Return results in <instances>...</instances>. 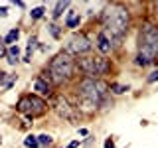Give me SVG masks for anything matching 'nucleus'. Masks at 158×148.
<instances>
[{
	"label": "nucleus",
	"instance_id": "f257e3e1",
	"mask_svg": "<svg viewBox=\"0 0 158 148\" xmlns=\"http://www.w3.org/2000/svg\"><path fill=\"white\" fill-rule=\"evenodd\" d=\"M103 22V34L109 38V42H121L128 32V10L123 4H111L105 8L101 16Z\"/></svg>",
	"mask_w": 158,
	"mask_h": 148
},
{
	"label": "nucleus",
	"instance_id": "4468645a",
	"mask_svg": "<svg viewBox=\"0 0 158 148\" xmlns=\"http://www.w3.org/2000/svg\"><path fill=\"white\" fill-rule=\"evenodd\" d=\"M18 38H20V30L14 28V30H10L8 36L4 38V43H8V47H10V46H14V42H18Z\"/></svg>",
	"mask_w": 158,
	"mask_h": 148
},
{
	"label": "nucleus",
	"instance_id": "f3484780",
	"mask_svg": "<svg viewBox=\"0 0 158 148\" xmlns=\"http://www.w3.org/2000/svg\"><path fill=\"white\" fill-rule=\"evenodd\" d=\"M44 12H46V8H44V6H38V8H34L32 12H30V16H32V20H38V18L44 16Z\"/></svg>",
	"mask_w": 158,
	"mask_h": 148
},
{
	"label": "nucleus",
	"instance_id": "0eeeda50",
	"mask_svg": "<svg viewBox=\"0 0 158 148\" xmlns=\"http://www.w3.org/2000/svg\"><path fill=\"white\" fill-rule=\"evenodd\" d=\"M53 107H56V113L61 118H65V121H69L71 125H75V121H77V109L69 105V101H67L65 97L59 95L56 99V105H53Z\"/></svg>",
	"mask_w": 158,
	"mask_h": 148
},
{
	"label": "nucleus",
	"instance_id": "dca6fc26",
	"mask_svg": "<svg viewBox=\"0 0 158 148\" xmlns=\"http://www.w3.org/2000/svg\"><path fill=\"white\" fill-rule=\"evenodd\" d=\"M69 6V2H57L56 4V8H53V18H59L63 14V10H65Z\"/></svg>",
	"mask_w": 158,
	"mask_h": 148
},
{
	"label": "nucleus",
	"instance_id": "6ab92c4d",
	"mask_svg": "<svg viewBox=\"0 0 158 148\" xmlns=\"http://www.w3.org/2000/svg\"><path fill=\"white\" fill-rule=\"evenodd\" d=\"M111 91H113V93H117V95H121V93H127V91H128V87H125V85H117V83H113V85H111Z\"/></svg>",
	"mask_w": 158,
	"mask_h": 148
},
{
	"label": "nucleus",
	"instance_id": "f03ea898",
	"mask_svg": "<svg viewBox=\"0 0 158 148\" xmlns=\"http://www.w3.org/2000/svg\"><path fill=\"white\" fill-rule=\"evenodd\" d=\"M109 85L103 81H95L91 77H85L77 87V107H81L83 111H93L99 105L105 103Z\"/></svg>",
	"mask_w": 158,
	"mask_h": 148
},
{
	"label": "nucleus",
	"instance_id": "412c9836",
	"mask_svg": "<svg viewBox=\"0 0 158 148\" xmlns=\"http://www.w3.org/2000/svg\"><path fill=\"white\" fill-rule=\"evenodd\" d=\"M148 81H150V83H154V81H158V71H154V73H150V75H148Z\"/></svg>",
	"mask_w": 158,
	"mask_h": 148
},
{
	"label": "nucleus",
	"instance_id": "4be33fe9",
	"mask_svg": "<svg viewBox=\"0 0 158 148\" xmlns=\"http://www.w3.org/2000/svg\"><path fill=\"white\" fill-rule=\"evenodd\" d=\"M105 148H115V142H113V138H107V140H105Z\"/></svg>",
	"mask_w": 158,
	"mask_h": 148
},
{
	"label": "nucleus",
	"instance_id": "5701e85b",
	"mask_svg": "<svg viewBox=\"0 0 158 148\" xmlns=\"http://www.w3.org/2000/svg\"><path fill=\"white\" fill-rule=\"evenodd\" d=\"M6 14H8V8H6V6H2V8H0V18H4Z\"/></svg>",
	"mask_w": 158,
	"mask_h": 148
},
{
	"label": "nucleus",
	"instance_id": "f8f14e48",
	"mask_svg": "<svg viewBox=\"0 0 158 148\" xmlns=\"http://www.w3.org/2000/svg\"><path fill=\"white\" fill-rule=\"evenodd\" d=\"M38 47V38L36 36H32L28 39V47H26V56H24V61H32V53H34V49Z\"/></svg>",
	"mask_w": 158,
	"mask_h": 148
},
{
	"label": "nucleus",
	"instance_id": "2eb2a0df",
	"mask_svg": "<svg viewBox=\"0 0 158 148\" xmlns=\"http://www.w3.org/2000/svg\"><path fill=\"white\" fill-rule=\"evenodd\" d=\"M24 146L26 148H40V142H38V136H26L24 138Z\"/></svg>",
	"mask_w": 158,
	"mask_h": 148
},
{
	"label": "nucleus",
	"instance_id": "6e6552de",
	"mask_svg": "<svg viewBox=\"0 0 158 148\" xmlns=\"http://www.w3.org/2000/svg\"><path fill=\"white\" fill-rule=\"evenodd\" d=\"M69 53H75V56H83V53H87L89 49H91V42H89V38L85 34H73V38L69 39Z\"/></svg>",
	"mask_w": 158,
	"mask_h": 148
},
{
	"label": "nucleus",
	"instance_id": "ddd939ff",
	"mask_svg": "<svg viewBox=\"0 0 158 148\" xmlns=\"http://www.w3.org/2000/svg\"><path fill=\"white\" fill-rule=\"evenodd\" d=\"M79 20H81L79 12L71 10V12L67 14V18H65V26H67V28H77V26H79Z\"/></svg>",
	"mask_w": 158,
	"mask_h": 148
},
{
	"label": "nucleus",
	"instance_id": "7ed1b4c3",
	"mask_svg": "<svg viewBox=\"0 0 158 148\" xmlns=\"http://www.w3.org/2000/svg\"><path fill=\"white\" fill-rule=\"evenodd\" d=\"M156 56H158V30L150 24H146L138 32L136 63L138 65H150V63L156 61Z\"/></svg>",
	"mask_w": 158,
	"mask_h": 148
},
{
	"label": "nucleus",
	"instance_id": "393cba45",
	"mask_svg": "<svg viewBox=\"0 0 158 148\" xmlns=\"http://www.w3.org/2000/svg\"><path fill=\"white\" fill-rule=\"evenodd\" d=\"M77 146H79V140H73V142H69L67 148H77Z\"/></svg>",
	"mask_w": 158,
	"mask_h": 148
},
{
	"label": "nucleus",
	"instance_id": "b1692460",
	"mask_svg": "<svg viewBox=\"0 0 158 148\" xmlns=\"http://www.w3.org/2000/svg\"><path fill=\"white\" fill-rule=\"evenodd\" d=\"M0 57H6V47L0 43Z\"/></svg>",
	"mask_w": 158,
	"mask_h": 148
},
{
	"label": "nucleus",
	"instance_id": "39448f33",
	"mask_svg": "<svg viewBox=\"0 0 158 148\" xmlns=\"http://www.w3.org/2000/svg\"><path fill=\"white\" fill-rule=\"evenodd\" d=\"M77 65L83 73H87V77L95 79L99 75H105L109 71V61L103 56H95V57H81L77 59Z\"/></svg>",
	"mask_w": 158,
	"mask_h": 148
},
{
	"label": "nucleus",
	"instance_id": "9b49d317",
	"mask_svg": "<svg viewBox=\"0 0 158 148\" xmlns=\"http://www.w3.org/2000/svg\"><path fill=\"white\" fill-rule=\"evenodd\" d=\"M6 59H8V63L10 65H16V63L20 61V47L14 43V46H10L6 49Z\"/></svg>",
	"mask_w": 158,
	"mask_h": 148
},
{
	"label": "nucleus",
	"instance_id": "a211bd4d",
	"mask_svg": "<svg viewBox=\"0 0 158 148\" xmlns=\"http://www.w3.org/2000/svg\"><path fill=\"white\" fill-rule=\"evenodd\" d=\"M38 142H40V146H49V144H52V136H49V134H40Z\"/></svg>",
	"mask_w": 158,
	"mask_h": 148
},
{
	"label": "nucleus",
	"instance_id": "1a4fd4ad",
	"mask_svg": "<svg viewBox=\"0 0 158 148\" xmlns=\"http://www.w3.org/2000/svg\"><path fill=\"white\" fill-rule=\"evenodd\" d=\"M34 91H36L40 97H49L52 95V81H49L48 73L40 75L36 81H34Z\"/></svg>",
	"mask_w": 158,
	"mask_h": 148
},
{
	"label": "nucleus",
	"instance_id": "aec40b11",
	"mask_svg": "<svg viewBox=\"0 0 158 148\" xmlns=\"http://www.w3.org/2000/svg\"><path fill=\"white\" fill-rule=\"evenodd\" d=\"M49 32H52L53 38H59V36H61V32H59V28L56 26V24H52V26H49Z\"/></svg>",
	"mask_w": 158,
	"mask_h": 148
},
{
	"label": "nucleus",
	"instance_id": "20e7f679",
	"mask_svg": "<svg viewBox=\"0 0 158 148\" xmlns=\"http://www.w3.org/2000/svg\"><path fill=\"white\" fill-rule=\"evenodd\" d=\"M71 73H73V59L69 56V51L57 53V56L52 59L49 67H48V77H49V81L56 83V85H61L63 81H67V79L71 77Z\"/></svg>",
	"mask_w": 158,
	"mask_h": 148
},
{
	"label": "nucleus",
	"instance_id": "423d86ee",
	"mask_svg": "<svg viewBox=\"0 0 158 148\" xmlns=\"http://www.w3.org/2000/svg\"><path fill=\"white\" fill-rule=\"evenodd\" d=\"M16 107H18V111L24 113L28 118L42 117L44 113H46V103H44V99H40L38 95H24V97H20Z\"/></svg>",
	"mask_w": 158,
	"mask_h": 148
},
{
	"label": "nucleus",
	"instance_id": "9d476101",
	"mask_svg": "<svg viewBox=\"0 0 158 148\" xmlns=\"http://www.w3.org/2000/svg\"><path fill=\"white\" fill-rule=\"evenodd\" d=\"M111 47H113V43L109 42V38L101 32V34L97 36V49H99L101 53H109V51H111Z\"/></svg>",
	"mask_w": 158,
	"mask_h": 148
}]
</instances>
